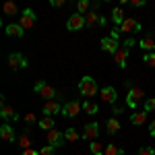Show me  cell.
Listing matches in <instances>:
<instances>
[{"instance_id":"obj_7","label":"cell","mask_w":155,"mask_h":155,"mask_svg":"<svg viewBox=\"0 0 155 155\" xmlns=\"http://www.w3.org/2000/svg\"><path fill=\"white\" fill-rule=\"evenodd\" d=\"M85 25H87V23H85V17H83V15H79V12L71 15L68 21H66V27H68L71 31H79V29H83Z\"/></svg>"},{"instance_id":"obj_37","label":"cell","mask_w":155,"mask_h":155,"mask_svg":"<svg viewBox=\"0 0 155 155\" xmlns=\"http://www.w3.org/2000/svg\"><path fill=\"white\" fill-rule=\"evenodd\" d=\"M132 46H134V39H132V37L124 39V48H126V50H128V48H132Z\"/></svg>"},{"instance_id":"obj_26","label":"cell","mask_w":155,"mask_h":155,"mask_svg":"<svg viewBox=\"0 0 155 155\" xmlns=\"http://www.w3.org/2000/svg\"><path fill=\"white\" fill-rule=\"evenodd\" d=\"M17 143L21 145V149H31V139H29V132H23V134H21V137H19V139H17Z\"/></svg>"},{"instance_id":"obj_10","label":"cell","mask_w":155,"mask_h":155,"mask_svg":"<svg viewBox=\"0 0 155 155\" xmlns=\"http://www.w3.org/2000/svg\"><path fill=\"white\" fill-rule=\"evenodd\" d=\"M46 141H48V145H52L54 149H58V147H62V141H64V132H58L56 128H54V130L46 132Z\"/></svg>"},{"instance_id":"obj_36","label":"cell","mask_w":155,"mask_h":155,"mask_svg":"<svg viewBox=\"0 0 155 155\" xmlns=\"http://www.w3.org/2000/svg\"><path fill=\"white\" fill-rule=\"evenodd\" d=\"M130 6H145V0H130Z\"/></svg>"},{"instance_id":"obj_21","label":"cell","mask_w":155,"mask_h":155,"mask_svg":"<svg viewBox=\"0 0 155 155\" xmlns=\"http://www.w3.org/2000/svg\"><path fill=\"white\" fill-rule=\"evenodd\" d=\"M83 112L89 114V116H95L97 112H99V107H97V104H93L91 99H85L83 101Z\"/></svg>"},{"instance_id":"obj_14","label":"cell","mask_w":155,"mask_h":155,"mask_svg":"<svg viewBox=\"0 0 155 155\" xmlns=\"http://www.w3.org/2000/svg\"><path fill=\"white\" fill-rule=\"evenodd\" d=\"M112 58H114V62H116V66H118V68H126V66H128V50H126V48H120Z\"/></svg>"},{"instance_id":"obj_35","label":"cell","mask_w":155,"mask_h":155,"mask_svg":"<svg viewBox=\"0 0 155 155\" xmlns=\"http://www.w3.org/2000/svg\"><path fill=\"white\" fill-rule=\"evenodd\" d=\"M137 155H155V149H151V147H141Z\"/></svg>"},{"instance_id":"obj_18","label":"cell","mask_w":155,"mask_h":155,"mask_svg":"<svg viewBox=\"0 0 155 155\" xmlns=\"http://www.w3.org/2000/svg\"><path fill=\"white\" fill-rule=\"evenodd\" d=\"M4 29H6V35H11V37H23V33H25V29L19 23H11Z\"/></svg>"},{"instance_id":"obj_8","label":"cell","mask_w":155,"mask_h":155,"mask_svg":"<svg viewBox=\"0 0 155 155\" xmlns=\"http://www.w3.org/2000/svg\"><path fill=\"white\" fill-rule=\"evenodd\" d=\"M60 112H62V106H60L58 99H50V101H46V104H44V116L54 118L56 114H60Z\"/></svg>"},{"instance_id":"obj_15","label":"cell","mask_w":155,"mask_h":155,"mask_svg":"<svg viewBox=\"0 0 155 155\" xmlns=\"http://www.w3.org/2000/svg\"><path fill=\"white\" fill-rule=\"evenodd\" d=\"M0 137H2V141H6V143H15V141H17V134H15L11 124H2V126H0Z\"/></svg>"},{"instance_id":"obj_16","label":"cell","mask_w":155,"mask_h":155,"mask_svg":"<svg viewBox=\"0 0 155 155\" xmlns=\"http://www.w3.org/2000/svg\"><path fill=\"white\" fill-rule=\"evenodd\" d=\"M85 23H87V27H95V25H106V19L95 15V11H91L85 15Z\"/></svg>"},{"instance_id":"obj_3","label":"cell","mask_w":155,"mask_h":155,"mask_svg":"<svg viewBox=\"0 0 155 155\" xmlns=\"http://www.w3.org/2000/svg\"><path fill=\"white\" fill-rule=\"evenodd\" d=\"M33 89H35L37 95H41L44 99H48V101H50V99H56V97H58V91H56L52 85H48L46 81H37Z\"/></svg>"},{"instance_id":"obj_39","label":"cell","mask_w":155,"mask_h":155,"mask_svg":"<svg viewBox=\"0 0 155 155\" xmlns=\"http://www.w3.org/2000/svg\"><path fill=\"white\" fill-rule=\"evenodd\" d=\"M21 155H39V151H35V149H25Z\"/></svg>"},{"instance_id":"obj_12","label":"cell","mask_w":155,"mask_h":155,"mask_svg":"<svg viewBox=\"0 0 155 155\" xmlns=\"http://www.w3.org/2000/svg\"><path fill=\"white\" fill-rule=\"evenodd\" d=\"M99 97L106 101V104H116V99H118V93H116V89L114 87H101L99 89Z\"/></svg>"},{"instance_id":"obj_6","label":"cell","mask_w":155,"mask_h":155,"mask_svg":"<svg viewBox=\"0 0 155 155\" xmlns=\"http://www.w3.org/2000/svg\"><path fill=\"white\" fill-rule=\"evenodd\" d=\"M8 66H11L12 71H21L27 66V58H25L23 54H19V52H15L8 56Z\"/></svg>"},{"instance_id":"obj_19","label":"cell","mask_w":155,"mask_h":155,"mask_svg":"<svg viewBox=\"0 0 155 155\" xmlns=\"http://www.w3.org/2000/svg\"><path fill=\"white\" fill-rule=\"evenodd\" d=\"M112 21L116 25V29H118L120 25L126 21V17H124V11H122V6H116V8H112Z\"/></svg>"},{"instance_id":"obj_30","label":"cell","mask_w":155,"mask_h":155,"mask_svg":"<svg viewBox=\"0 0 155 155\" xmlns=\"http://www.w3.org/2000/svg\"><path fill=\"white\" fill-rule=\"evenodd\" d=\"M104 155H122V149L116 147V145H107L106 151H104Z\"/></svg>"},{"instance_id":"obj_29","label":"cell","mask_w":155,"mask_h":155,"mask_svg":"<svg viewBox=\"0 0 155 155\" xmlns=\"http://www.w3.org/2000/svg\"><path fill=\"white\" fill-rule=\"evenodd\" d=\"M89 149H91V153H93V155H104V151H106V147L99 143V141H93Z\"/></svg>"},{"instance_id":"obj_11","label":"cell","mask_w":155,"mask_h":155,"mask_svg":"<svg viewBox=\"0 0 155 155\" xmlns=\"http://www.w3.org/2000/svg\"><path fill=\"white\" fill-rule=\"evenodd\" d=\"M97 134H99V126H97V122H89L87 126L83 128V139L85 141H97Z\"/></svg>"},{"instance_id":"obj_32","label":"cell","mask_w":155,"mask_h":155,"mask_svg":"<svg viewBox=\"0 0 155 155\" xmlns=\"http://www.w3.org/2000/svg\"><path fill=\"white\" fill-rule=\"evenodd\" d=\"M39 155H56V149H54L52 145H46V147L39 149Z\"/></svg>"},{"instance_id":"obj_28","label":"cell","mask_w":155,"mask_h":155,"mask_svg":"<svg viewBox=\"0 0 155 155\" xmlns=\"http://www.w3.org/2000/svg\"><path fill=\"white\" fill-rule=\"evenodd\" d=\"M2 11H4V15H8V17H15V15L19 12V8H17V4H15V2H4Z\"/></svg>"},{"instance_id":"obj_33","label":"cell","mask_w":155,"mask_h":155,"mask_svg":"<svg viewBox=\"0 0 155 155\" xmlns=\"http://www.w3.org/2000/svg\"><path fill=\"white\" fill-rule=\"evenodd\" d=\"M143 112H155V97H151V99L145 101V110Z\"/></svg>"},{"instance_id":"obj_2","label":"cell","mask_w":155,"mask_h":155,"mask_svg":"<svg viewBox=\"0 0 155 155\" xmlns=\"http://www.w3.org/2000/svg\"><path fill=\"white\" fill-rule=\"evenodd\" d=\"M97 91H99V89H97V83H95L93 77H83V79L79 81V93L83 97H93Z\"/></svg>"},{"instance_id":"obj_24","label":"cell","mask_w":155,"mask_h":155,"mask_svg":"<svg viewBox=\"0 0 155 155\" xmlns=\"http://www.w3.org/2000/svg\"><path fill=\"white\" fill-rule=\"evenodd\" d=\"M141 48L143 50H149V52H155V37H143L141 41Z\"/></svg>"},{"instance_id":"obj_40","label":"cell","mask_w":155,"mask_h":155,"mask_svg":"<svg viewBox=\"0 0 155 155\" xmlns=\"http://www.w3.org/2000/svg\"><path fill=\"white\" fill-rule=\"evenodd\" d=\"M149 134H151V137H155V120L149 124Z\"/></svg>"},{"instance_id":"obj_31","label":"cell","mask_w":155,"mask_h":155,"mask_svg":"<svg viewBox=\"0 0 155 155\" xmlns=\"http://www.w3.org/2000/svg\"><path fill=\"white\" fill-rule=\"evenodd\" d=\"M143 62L147 66H155V52H147L143 56Z\"/></svg>"},{"instance_id":"obj_23","label":"cell","mask_w":155,"mask_h":155,"mask_svg":"<svg viewBox=\"0 0 155 155\" xmlns=\"http://www.w3.org/2000/svg\"><path fill=\"white\" fill-rule=\"evenodd\" d=\"M145 120H147V112H134V114L130 116V122L134 124V126L145 124Z\"/></svg>"},{"instance_id":"obj_27","label":"cell","mask_w":155,"mask_h":155,"mask_svg":"<svg viewBox=\"0 0 155 155\" xmlns=\"http://www.w3.org/2000/svg\"><path fill=\"white\" fill-rule=\"evenodd\" d=\"M89 8H91V2H89V0H79V2H77V12H79V15L85 17Z\"/></svg>"},{"instance_id":"obj_13","label":"cell","mask_w":155,"mask_h":155,"mask_svg":"<svg viewBox=\"0 0 155 155\" xmlns=\"http://www.w3.org/2000/svg\"><path fill=\"white\" fill-rule=\"evenodd\" d=\"M101 50L114 56V54H116V52L120 50V46H118V39H114V37H104V39H101Z\"/></svg>"},{"instance_id":"obj_4","label":"cell","mask_w":155,"mask_h":155,"mask_svg":"<svg viewBox=\"0 0 155 155\" xmlns=\"http://www.w3.org/2000/svg\"><path fill=\"white\" fill-rule=\"evenodd\" d=\"M19 25L23 27L25 31H27V29H33V27H35V12H33V8H25V11L21 12Z\"/></svg>"},{"instance_id":"obj_20","label":"cell","mask_w":155,"mask_h":155,"mask_svg":"<svg viewBox=\"0 0 155 155\" xmlns=\"http://www.w3.org/2000/svg\"><path fill=\"white\" fill-rule=\"evenodd\" d=\"M37 124H39V128H41V130L50 132V130H54V126H56V120H54V118H48V116H44V118L39 120Z\"/></svg>"},{"instance_id":"obj_9","label":"cell","mask_w":155,"mask_h":155,"mask_svg":"<svg viewBox=\"0 0 155 155\" xmlns=\"http://www.w3.org/2000/svg\"><path fill=\"white\" fill-rule=\"evenodd\" d=\"M81 110H83V106H79V101H66V104L62 106V116L74 118V116H79Z\"/></svg>"},{"instance_id":"obj_34","label":"cell","mask_w":155,"mask_h":155,"mask_svg":"<svg viewBox=\"0 0 155 155\" xmlns=\"http://www.w3.org/2000/svg\"><path fill=\"white\" fill-rule=\"evenodd\" d=\"M23 120H25V124H33V122H39V120L35 118V114H31V112H29V114H25Z\"/></svg>"},{"instance_id":"obj_17","label":"cell","mask_w":155,"mask_h":155,"mask_svg":"<svg viewBox=\"0 0 155 155\" xmlns=\"http://www.w3.org/2000/svg\"><path fill=\"white\" fill-rule=\"evenodd\" d=\"M0 116H2L4 120H12V122L19 118V114H17L8 104H4V101H2V106H0Z\"/></svg>"},{"instance_id":"obj_25","label":"cell","mask_w":155,"mask_h":155,"mask_svg":"<svg viewBox=\"0 0 155 155\" xmlns=\"http://www.w3.org/2000/svg\"><path fill=\"white\" fill-rule=\"evenodd\" d=\"M64 141H68V143L79 141V130H77V128H66V130H64Z\"/></svg>"},{"instance_id":"obj_38","label":"cell","mask_w":155,"mask_h":155,"mask_svg":"<svg viewBox=\"0 0 155 155\" xmlns=\"http://www.w3.org/2000/svg\"><path fill=\"white\" fill-rule=\"evenodd\" d=\"M50 4H52V6H56V8H60V6H64V0H52Z\"/></svg>"},{"instance_id":"obj_1","label":"cell","mask_w":155,"mask_h":155,"mask_svg":"<svg viewBox=\"0 0 155 155\" xmlns=\"http://www.w3.org/2000/svg\"><path fill=\"white\" fill-rule=\"evenodd\" d=\"M126 85H128V81H126ZM145 97V91L139 87V85L130 83L128 85V93H126V106L130 107V110H134V107L139 106V101H143Z\"/></svg>"},{"instance_id":"obj_5","label":"cell","mask_w":155,"mask_h":155,"mask_svg":"<svg viewBox=\"0 0 155 155\" xmlns=\"http://www.w3.org/2000/svg\"><path fill=\"white\" fill-rule=\"evenodd\" d=\"M118 31L120 33H139V31H141V23H139L137 19H130V17H128V19L118 27Z\"/></svg>"},{"instance_id":"obj_22","label":"cell","mask_w":155,"mask_h":155,"mask_svg":"<svg viewBox=\"0 0 155 155\" xmlns=\"http://www.w3.org/2000/svg\"><path fill=\"white\" fill-rule=\"evenodd\" d=\"M106 128H107V134H110V137L116 134V132H120V120L118 118H110L107 124H106Z\"/></svg>"}]
</instances>
